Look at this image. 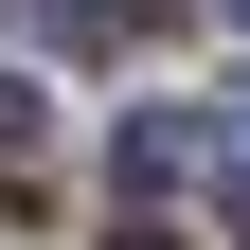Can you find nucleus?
<instances>
[{
	"instance_id": "1",
	"label": "nucleus",
	"mask_w": 250,
	"mask_h": 250,
	"mask_svg": "<svg viewBox=\"0 0 250 250\" xmlns=\"http://www.w3.org/2000/svg\"><path fill=\"white\" fill-rule=\"evenodd\" d=\"M161 18H179V0H54V36H72V54H143Z\"/></svg>"
},
{
	"instance_id": "2",
	"label": "nucleus",
	"mask_w": 250,
	"mask_h": 250,
	"mask_svg": "<svg viewBox=\"0 0 250 250\" xmlns=\"http://www.w3.org/2000/svg\"><path fill=\"white\" fill-rule=\"evenodd\" d=\"M36 179H54V107H36V89H0V197H36Z\"/></svg>"
},
{
	"instance_id": "3",
	"label": "nucleus",
	"mask_w": 250,
	"mask_h": 250,
	"mask_svg": "<svg viewBox=\"0 0 250 250\" xmlns=\"http://www.w3.org/2000/svg\"><path fill=\"white\" fill-rule=\"evenodd\" d=\"M197 161H214V197L250 214V107H232V125H197Z\"/></svg>"
},
{
	"instance_id": "4",
	"label": "nucleus",
	"mask_w": 250,
	"mask_h": 250,
	"mask_svg": "<svg viewBox=\"0 0 250 250\" xmlns=\"http://www.w3.org/2000/svg\"><path fill=\"white\" fill-rule=\"evenodd\" d=\"M125 250H161V232H125Z\"/></svg>"
},
{
	"instance_id": "5",
	"label": "nucleus",
	"mask_w": 250,
	"mask_h": 250,
	"mask_svg": "<svg viewBox=\"0 0 250 250\" xmlns=\"http://www.w3.org/2000/svg\"><path fill=\"white\" fill-rule=\"evenodd\" d=\"M232 18H250V0H232Z\"/></svg>"
}]
</instances>
